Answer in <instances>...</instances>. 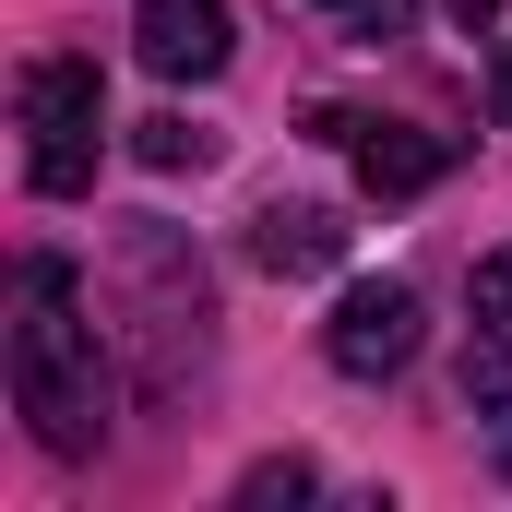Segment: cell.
<instances>
[{"instance_id":"cell-1","label":"cell","mask_w":512,"mask_h":512,"mask_svg":"<svg viewBox=\"0 0 512 512\" xmlns=\"http://www.w3.org/2000/svg\"><path fill=\"white\" fill-rule=\"evenodd\" d=\"M12 405H24V429L60 453V465H84V453H108V346H96V322H84V274L60 251H24L12 274Z\"/></svg>"},{"instance_id":"cell-2","label":"cell","mask_w":512,"mask_h":512,"mask_svg":"<svg viewBox=\"0 0 512 512\" xmlns=\"http://www.w3.org/2000/svg\"><path fill=\"white\" fill-rule=\"evenodd\" d=\"M12 120H24V191L48 203H84L96 191V155H108V72L84 48H48L12 72Z\"/></svg>"},{"instance_id":"cell-3","label":"cell","mask_w":512,"mask_h":512,"mask_svg":"<svg viewBox=\"0 0 512 512\" xmlns=\"http://www.w3.org/2000/svg\"><path fill=\"white\" fill-rule=\"evenodd\" d=\"M417 286L405 274H358L346 298H334V322H322V358L346 370V382H393L405 358H417Z\"/></svg>"},{"instance_id":"cell-4","label":"cell","mask_w":512,"mask_h":512,"mask_svg":"<svg viewBox=\"0 0 512 512\" xmlns=\"http://www.w3.org/2000/svg\"><path fill=\"white\" fill-rule=\"evenodd\" d=\"M322 143H346L358 191L370 203H417L453 179V131H417V120H358V108H322Z\"/></svg>"},{"instance_id":"cell-5","label":"cell","mask_w":512,"mask_h":512,"mask_svg":"<svg viewBox=\"0 0 512 512\" xmlns=\"http://www.w3.org/2000/svg\"><path fill=\"white\" fill-rule=\"evenodd\" d=\"M131 48H143L155 84H215L227 48H239V24H227V0H143L131 12Z\"/></svg>"},{"instance_id":"cell-6","label":"cell","mask_w":512,"mask_h":512,"mask_svg":"<svg viewBox=\"0 0 512 512\" xmlns=\"http://www.w3.org/2000/svg\"><path fill=\"white\" fill-rule=\"evenodd\" d=\"M251 262L262 274H334L346 262V215L334 203H262L251 215Z\"/></svg>"},{"instance_id":"cell-7","label":"cell","mask_w":512,"mask_h":512,"mask_svg":"<svg viewBox=\"0 0 512 512\" xmlns=\"http://www.w3.org/2000/svg\"><path fill=\"white\" fill-rule=\"evenodd\" d=\"M465 405L489 417V441H501V465H512V334H489V322L465 346Z\"/></svg>"},{"instance_id":"cell-8","label":"cell","mask_w":512,"mask_h":512,"mask_svg":"<svg viewBox=\"0 0 512 512\" xmlns=\"http://www.w3.org/2000/svg\"><path fill=\"white\" fill-rule=\"evenodd\" d=\"M131 155H143L155 179H191V167H215V131H203V120H179V108H155V120L131 131Z\"/></svg>"},{"instance_id":"cell-9","label":"cell","mask_w":512,"mask_h":512,"mask_svg":"<svg viewBox=\"0 0 512 512\" xmlns=\"http://www.w3.org/2000/svg\"><path fill=\"white\" fill-rule=\"evenodd\" d=\"M310 489H322V477H310L298 453H274V465H251V477H239V501H251V512H274V501H310Z\"/></svg>"},{"instance_id":"cell-10","label":"cell","mask_w":512,"mask_h":512,"mask_svg":"<svg viewBox=\"0 0 512 512\" xmlns=\"http://www.w3.org/2000/svg\"><path fill=\"white\" fill-rule=\"evenodd\" d=\"M477 322H489V334H512V239L477 262Z\"/></svg>"},{"instance_id":"cell-11","label":"cell","mask_w":512,"mask_h":512,"mask_svg":"<svg viewBox=\"0 0 512 512\" xmlns=\"http://www.w3.org/2000/svg\"><path fill=\"white\" fill-rule=\"evenodd\" d=\"M322 12H346V24H370V36H393V24H405V0H322Z\"/></svg>"},{"instance_id":"cell-12","label":"cell","mask_w":512,"mask_h":512,"mask_svg":"<svg viewBox=\"0 0 512 512\" xmlns=\"http://www.w3.org/2000/svg\"><path fill=\"white\" fill-rule=\"evenodd\" d=\"M453 24H465V36H477V24H501V0H453Z\"/></svg>"},{"instance_id":"cell-13","label":"cell","mask_w":512,"mask_h":512,"mask_svg":"<svg viewBox=\"0 0 512 512\" xmlns=\"http://www.w3.org/2000/svg\"><path fill=\"white\" fill-rule=\"evenodd\" d=\"M489 108H501V120H512V48H501V72H489Z\"/></svg>"}]
</instances>
